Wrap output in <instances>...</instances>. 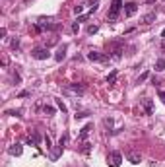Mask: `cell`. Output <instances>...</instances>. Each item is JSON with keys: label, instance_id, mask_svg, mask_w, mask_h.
<instances>
[{"label": "cell", "instance_id": "cell-1", "mask_svg": "<svg viewBox=\"0 0 165 167\" xmlns=\"http://www.w3.org/2000/svg\"><path fill=\"white\" fill-rule=\"evenodd\" d=\"M121 10H123V0H113V2H111V8H109L107 18L111 19V22H115V19L118 18V14H121Z\"/></svg>", "mask_w": 165, "mask_h": 167}, {"label": "cell", "instance_id": "cell-24", "mask_svg": "<svg viewBox=\"0 0 165 167\" xmlns=\"http://www.w3.org/2000/svg\"><path fill=\"white\" fill-rule=\"evenodd\" d=\"M6 33H8V31H6V27H2V29H0V37H6Z\"/></svg>", "mask_w": 165, "mask_h": 167}, {"label": "cell", "instance_id": "cell-9", "mask_svg": "<svg viewBox=\"0 0 165 167\" xmlns=\"http://www.w3.org/2000/svg\"><path fill=\"white\" fill-rule=\"evenodd\" d=\"M22 152H24L22 144H12L8 148V153H10V155H16V158H18V155H22Z\"/></svg>", "mask_w": 165, "mask_h": 167}, {"label": "cell", "instance_id": "cell-10", "mask_svg": "<svg viewBox=\"0 0 165 167\" xmlns=\"http://www.w3.org/2000/svg\"><path fill=\"white\" fill-rule=\"evenodd\" d=\"M126 159H128L130 163H134V165H138V163L142 161L140 153H136V152H128V153H126Z\"/></svg>", "mask_w": 165, "mask_h": 167}, {"label": "cell", "instance_id": "cell-20", "mask_svg": "<svg viewBox=\"0 0 165 167\" xmlns=\"http://www.w3.org/2000/svg\"><path fill=\"white\" fill-rule=\"evenodd\" d=\"M66 142H68V134L60 136V148H64V146H66Z\"/></svg>", "mask_w": 165, "mask_h": 167}, {"label": "cell", "instance_id": "cell-15", "mask_svg": "<svg viewBox=\"0 0 165 167\" xmlns=\"http://www.w3.org/2000/svg\"><path fill=\"white\" fill-rule=\"evenodd\" d=\"M117 76H118V74H117V70H113V72L107 76V84H109V86H113V84L117 82Z\"/></svg>", "mask_w": 165, "mask_h": 167}, {"label": "cell", "instance_id": "cell-23", "mask_svg": "<svg viewBox=\"0 0 165 167\" xmlns=\"http://www.w3.org/2000/svg\"><path fill=\"white\" fill-rule=\"evenodd\" d=\"M144 80H148V72H144V74H142L140 78H138V84H140V82H144Z\"/></svg>", "mask_w": 165, "mask_h": 167}, {"label": "cell", "instance_id": "cell-21", "mask_svg": "<svg viewBox=\"0 0 165 167\" xmlns=\"http://www.w3.org/2000/svg\"><path fill=\"white\" fill-rule=\"evenodd\" d=\"M10 45H12V49H18V47H19V39L18 37L12 39V43H10Z\"/></svg>", "mask_w": 165, "mask_h": 167}, {"label": "cell", "instance_id": "cell-14", "mask_svg": "<svg viewBox=\"0 0 165 167\" xmlns=\"http://www.w3.org/2000/svg\"><path fill=\"white\" fill-rule=\"evenodd\" d=\"M90 130H91V125H85L84 128H82V132H80V140H85V138H88Z\"/></svg>", "mask_w": 165, "mask_h": 167}, {"label": "cell", "instance_id": "cell-13", "mask_svg": "<svg viewBox=\"0 0 165 167\" xmlns=\"http://www.w3.org/2000/svg\"><path fill=\"white\" fill-rule=\"evenodd\" d=\"M156 70H157V72H163V70H165V56H161V58H157V60H156Z\"/></svg>", "mask_w": 165, "mask_h": 167}, {"label": "cell", "instance_id": "cell-17", "mask_svg": "<svg viewBox=\"0 0 165 167\" xmlns=\"http://www.w3.org/2000/svg\"><path fill=\"white\" fill-rule=\"evenodd\" d=\"M57 105H58V109H60L62 113H66V105L62 103V99H57Z\"/></svg>", "mask_w": 165, "mask_h": 167}, {"label": "cell", "instance_id": "cell-5", "mask_svg": "<svg viewBox=\"0 0 165 167\" xmlns=\"http://www.w3.org/2000/svg\"><path fill=\"white\" fill-rule=\"evenodd\" d=\"M136 12H138V4L136 2H126V4H124V16H126V18H132Z\"/></svg>", "mask_w": 165, "mask_h": 167}, {"label": "cell", "instance_id": "cell-8", "mask_svg": "<svg viewBox=\"0 0 165 167\" xmlns=\"http://www.w3.org/2000/svg\"><path fill=\"white\" fill-rule=\"evenodd\" d=\"M154 22H156V14H154V12H150V14H146V16L140 18L142 25H150V23H154Z\"/></svg>", "mask_w": 165, "mask_h": 167}, {"label": "cell", "instance_id": "cell-3", "mask_svg": "<svg viewBox=\"0 0 165 167\" xmlns=\"http://www.w3.org/2000/svg\"><path fill=\"white\" fill-rule=\"evenodd\" d=\"M66 93H74V95H82V93L85 91V86L84 84H68L64 88Z\"/></svg>", "mask_w": 165, "mask_h": 167}, {"label": "cell", "instance_id": "cell-16", "mask_svg": "<svg viewBox=\"0 0 165 167\" xmlns=\"http://www.w3.org/2000/svg\"><path fill=\"white\" fill-rule=\"evenodd\" d=\"M43 111H45V115H49V117H51V115H55V107L45 105V107H43Z\"/></svg>", "mask_w": 165, "mask_h": 167}, {"label": "cell", "instance_id": "cell-25", "mask_svg": "<svg viewBox=\"0 0 165 167\" xmlns=\"http://www.w3.org/2000/svg\"><path fill=\"white\" fill-rule=\"evenodd\" d=\"M45 144H47V150H51V138H45Z\"/></svg>", "mask_w": 165, "mask_h": 167}, {"label": "cell", "instance_id": "cell-19", "mask_svg": "<svg viewBox=\"0 0 165 167\" xmlns=\"http://www.w3.org/2000/svg\"><path fill=\"white\" fill-rule=\"evenodd\" d=\"M97 25H90V27H88V33H90V35H93V33H97Z\"/></svg>", "mask_w": 165, "mask_h": 167}, {"label": "cell", "instance_id": "cell-6", "mask_svg": "<svg viewBox=\"0 0 165 167\" xmlns=\"http://www.w3.org/2000/svg\"><path fill=\"white\" fill-rule=\"evenodd\" d=\"M140 105L144 107V111H146V115H151V113H154V101H151V99H148V97H142V99H140Z\"/></svg>", "mask_w": 165, "mask_h": 167}, {"label": "cell", "instance_id": "cell-27", "mask_svg": "<svg viewBox=\"0 0 165 167\" xmlns=\"http://www.w3.org/2000/svg\"><path fill=\"white\" fill-rule=\"evenodd\" d=\"M161 37H165V29H163V33H161Z\"/></svg>", "mask_w": 165, "mask_h": 167}, {"label": "cell", "instance_id": "cell-12", "mask_svg": "<svg viewBox=\"0 0 165 167\" xmlns=\"http://www.w3.org/2000/svg\"><path fill=\"white\" fill-rule=\"evenodd\" d=\"M39 142H41V136L37 132H33V136H29V140H27L29 146H39Z\"/></svg>", "mask_w": 165, "mask_h": 167}, {"label": "cell", "instance_id": "cell-22", "mask_svg": "<svg viewBox=\"0 0 165 167\" xmlns=\"http://www.w3.org/2000/svg\"><path fill=\"white\" fill-rule=\"evenodd\" d=\"M78 29H80V23H78V22H74V23H72V31H74V33H78Z\"/></svg>", "mask_w": 165, "mask_h": 167}, {"label": "cell", "instance_id": "cell-18", "mask_svg": "<svg viewBox=\"0 0 165 167\" xmlns=\"http://www.w3.org/2000/svg\"><path fill=\"white\" fill-rule=\"evenodd\" d=\"M82 12H84V6H82V4H80V6H74V14H76V16H80Z\"/></svg>", "mask_w": 165, "mask_h": 167}, {"label": "cell", "instance_id": "cell-4", "mask_svg": "<svg viewBox=\"0 0 165 167\" xmlns=\"http://www.w3.org/2000/svg\"><path fill=\"white\" fill-rule=\"evenodd\" d=\"M109 56L105 55V53H99V51H90L88 53V60H91V62H105Z\"/></svg>", "mask_w": 165, "mask_h": 167}, {"label": "cell", "instance_id": "cell-11", "mask_svg": "<svg viewBox=\"0 0 165 167\" xmlns=\"http://www.w3.org/2000/svg\"><path fill=\"white\" fill-rule=\"evenodd\" d=\"M64 58H66V47H60V49L57 51V55H55V60H57V62H62Z\"/></svg>", "mask_w": 165, "mask_h": 167}, {"label": "cell", "instance_id": "cell-2", "mask_svg": "<svg viewBox=\"0 0 165 167\" xmlns=\"http://www.w3.org/2000/svg\"><path fill=\"white\" fill-rule=\"evenodd\" d=\"M31 56L37 58V60H47L49 56H51V53H49V49H45V47H37V49L31 51Z\"/></svg>", "mask_w": 165, "mask_h": 167}, {"label": "cell", "instance_id": "cell-26", "mask_svg": "<svg viewBox=\"0 0 165 167\" xmlns=\"http://www.w3.org/2000/svg\"><path fill=\"white\" fill-rule=\"evenodd\" d=\"M159 99H161V101L165 103V91H159Z\"/></svg>", "mask_w": 165, "mask_h": 167}, {"label": "cell", "instance_id": "cell-7", "mask_svg": "<svg viewBox=\"0 0 165 167\" xmlns=\"http://www.w3.org/2000/svg\"><path fill=\"white\" fill-rule=\"evenodd\" d=\"M123 163V153L121 152H113L111 153V167H118Z\"/></svg>", "mask_w": 165, "mask_h": 167}]
</instances>
